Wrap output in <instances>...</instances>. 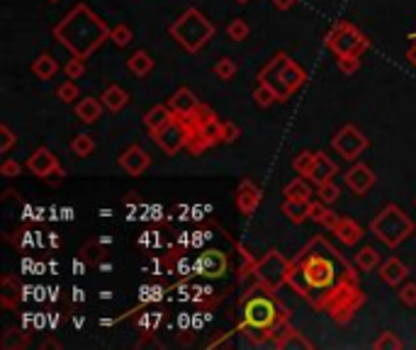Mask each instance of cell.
<instances>
[{"instance_id":"7c38bea8","label":"cell","mask_w":416,"mask_h":350,"mask_svg":"<svg viewBox=\"0 0 416 350\" xmlns=\"http://www.w3.org/2000/svg\"><path fill=\"white\" fill-rule=\"evenodd\" d=\"M119 166H122V170H127L129 175L139 178V175L151 166V156L139 146V143H132V146H127L119 153Z\"/></svg>"},{"instance_id":"7a4b0ae2","label":"cell","mask_w":416,"mask_h":350,"mask_svg":"<svg viewBox=\"0 0 416 350\" xmlns=\"http://www.w3.org/2000/svg\"><path fill=\"white\" fill-rule=\"evenodd\" d=\"M270 287H253L246 297L241 299V324L239 331L246 335H251L256 343H266L270 340L272 345L277 343V338L290 329L288 324V311L280 301L275 299V295H270Z\"/></svg>"},{"instance_id":"44dd1931","label":"cell","mask_w":416,"mask_h":350,"mask_svg":"<svg viewBox=\"0 0 416 350\" xmlns=\"http://www.w3.org/2000/svg\"><path fill=\"white\" fill-rule=\"evenodd\" d=\"M175 114H173V110L168 107V105H156V107H151L149 112L144 114V127H146V132L149 134H156L159 129H164L166 124L173 119Z\"/></svg>"},{"instance_id":"5bb4252c","label":"cell","mask_w":416,"mask_h":350,"mask_svg":"<svg viewBox=\"0 0 416 350\" xmlns=\"http://www.w3.org/2000/svg\"><path fill=\"white\" fill-rule=\"evenodd\" d=\"M27 168H30V173L32 175H37V178H46L49 173L59 170L61 163H59V158L49 151V148L40 146L30 158H27Z\"/></svg>"},{"instance_id":"bcb514c9","label":"cell","mask_w":416,"mask_h":350,"mask_svg":"<svg viewBox=\"0 0 416 350\" xmlns=\"http://www.w3.org/2000/svg\"><path fill=\"white\" fill-rule=\"evenodd\" d=\"M241 139V129H239V124L234 122H224L222 127V143H234Z\"/></svg>"},{"instance_id":"f1b7e54d","label":"cell","mask_w":416,"mask_h":350,"mask_svg":"<svg viewBox=\"0 0 416 350\" xmlns=\"http://www.w3.org/2000/svg\"><path fill=\"white\" fill-rule=\"evenodd\" d=\"M356 265L361 268L363 272H372V270H377V268L382 265V258H380V253H377V248H372V246H363L361 251L356 253Z\"/></svg>"},{"instance_id":"60d3db41","label":"cell","mask_w":416,"mask_h":350,"mask_svg":"<svg viewBox=\"0 0 416 350\" xmlns=\"http://www.w3.org/2000/svg\"><path fill=\"white\" fill-rule=\"evenodd\" d=\"M64 73L69 76L71 80H78L85 76V59H78V56H73V59L69 61V64L64 66Z\"/></svg>"},{"instance_id":"f5cc1de1","label":"cell","mask_w":416,"mask_h":350,"mask_svg":"<svg viewBox=\"0 0 416 350\" xmlns=\"http://www.w3.org/2000/svg\"><path fill=\"white\" fill-rule=\"evenodd\" d=\"M49 3H59V0H49Z\"/></svg>"},{"instance_id":"cb8c5ba5","label":"cell","mask_w":416,"mask_h":350,"mask_svg":"<svg viewBox=\"0 0 416 350\" xmlns=\"http://www.w3.org/2000/svg\"><path fill=\"white\" fill-rule=\"evenodd\" d=\"M127 69H129V73L139 76V78H144V76H149L151 69H154V59L149 56V51L139 49L127 59Z\"/></svg>"},{"instance_id":"f35d334b","label":"cell","mask_w":416,"mask_h":350,"mask_svg":"<svg viewBox=\"0 0 416 350\" xmlns=\"http://www.w3.org/2000/svg\"><path fill=\"white\" fill-rule=\"evenodd\" d=\"M110 40H112L114 46H129V42H132V27L129 25H117L112 27V32H110Z\"/></svg>"},{"instance_id":"52a82bcc","label":"cell","mask_w":416,"mask_h":350,"mask_svg":"<svg viewBox=\"0 0 416 350\" xmlns=\"http://www.w3.org/2000/svg\"><path fill=\"white\" fill-rule=\"evenodd\" d=\"M324 44L336 54V59L338 56H363V51L370 49V40L348 20L336 22L331 32L324 37Z\"/></svg>"},{"instance_id":"d590c367","label":"cell","mask_w":416,"mask_h":350,"mask_svg":"<svg viewBox=\"0 0 416 350\" xmlns=\"http://www.w3.org/2000/svg\"><path fill=\"white\" fill-rule=\"evenodd\" d=\"M372 348L375 350H401V340L397 338L395 331H382L380 338L372 343Z\"/></svg>"},{"instance_id":"4fadbf2b","label":"cell","mask_w":416,"mask_h":350,"mask_svg":"<svg viewBox=\"0 0 416 350\" xmlns=\"http://www.w3.org/2000/svg\"><path fill=\"white\" fill-rule=\"evenodd\" d=\"M261 200H263V193H261V188L253 183V180L243 178L241 183H239V188H236V207H239V212H241L243 217H251V214L258 209V204H261Z\"/></svg>"},{"instance_id":"f6af8a7d","label":"cell","mask_w":416,"mask_h":350,"mask_svg":"<svg viewBox=\"0 0 416 350\" xmlns=\"http://www.w3.org/2000/svg\"><path fill=\"white\" fill-rule=\"evenodd\" d=\"M12 146H15V134L8 124H0V151L8 153Z\"/></svg>"},{"instance_id":"1f68e13d","label":"cell","mask_w":416,"mask_h":350,"mask_svg":"<svg viewBox=\"0 0 416 350\" xmlns=\"http://www.w3.org/2000/svg\"><path fill=\"white\" fill-rule=\"evenodd\" d=\"M239 73V66L234 59H229V56H222V59L214 64V76H217L219 80H232L234 76Z\"/></svg>"},{"instance_id":"816d5d0a","label":"cell","mask_w":416,"mask_h":350,"mask_svg":"<svg viewBox=\"0 0 416 350\" xmlns=\"http://www.w3.org/2000/svg\"><path fill=\"white\" fill-rule=\"evenodd\" d=\"M411 42H416V35H414V37H411Z\"/></svg>"},{"instance_id":"4316f807","label":"cell","mask_w":416,"mask_h":350,"mask_svg":"<svg viewBox=\"0 0 416 350\" xmlns=\"http://www.w3.org/2000/svg\"><path fill=\"white\" fill-rule=\"evenodd\" d=\"M222 127H224V122H222L219 117H212V119H207V122L198 124L200 137H202L205 141H207L209 148L217 146V143H222Z\"/></svg>"},{"instance_id":"277c9868","label":"cell","mask_w":416,"mask_h":350,"mask_svg":"<svg viewBox=\"0 0 416 350\" xmlns=\"http://www.w3.org/2000/svg\"><path fill=\"white\" fill-rule=\"evenodd\" d=\"M304 80H307L304 69L293 59V56L285 54V51L272 56V59L261 69V73H258V83L268 85V88L275 93L277 103H285V100L293 98V95L304 85Z\"/></svg>"},{"instance_id":"836d02e7","label":"cell","mask_w":416,"mask_h":350,"mask_svg":"<svg viewBox=\"0 0 416 350\" xmlns=\"http://www.w3.org/2000/svg\"><path fill=\"white\" fill-rule=\"evenodd\" d=\"M314 156H317V151H302V153H297V156H295V161H293L295 173L307 178L309 170H312V166H314Z\"/></svg>"},{"instance_id":"8fae6325","label":"cell","mask_w":416,"mask_h":350,"mask_svg":"<svg viewBox=\"0 0 416 350\" xmlns=\"http://www.w3.org/2000/svg\"><path fill=\"white\" fill-rule=\"evenodd\" d=\"M346 185L351 193L356 195H367L372 190V185H375V173H372L370 166H365V163H353L351 168H348L346 173Z\"/></svg>"},{"instance_id":"e575fe53","label":"cell","mask_w":416,"mask_h":350,"mask_svg":"<svg viewBox=\"0 0 416 350\" xmlns=\"http://www.w3.org/2000/svg\"><path fill=\"white\" fill-rule=\"evenodd\" d=\"M248 32H251V27H248V22L241 20V17H236V20H232L227 25V37L232 42H243L248 37Z\"/></svg>"},{"instance_id":"9a60e30c","label":"cell","mask_w":416,"mask_h":350,"mask_svg":"<svg viewBox=\"0 0 416 350\" xmlns=\"http://www.w3.org/2000/svg\"><path fill=\"white\" fill-rule=\"evenodd\" d=\"M336 173H338L336 163H333L324 151H317V156H314V166H312V170H309L307 178L319 188V185H324V183H331V180L336 178Z\"/></svg>"},{"instance_id":"b9f144b4","label":"cell","mask_w":416,"mask_h":350,"mask_svg":"<svg viewBox=\"0 0 416 350\" xmlns=\"http://www.w3.org/2000/svg\"><path fill=\"white\" fill-rule=\"evenodd\" d=\"M397 295L404 306H416V282H401Z\"/></svg>"},{"instance_id":"7402d4cb","label":"cell","mask_w":416,"mask_h":350,"mask_svg":"<svg viewBox=\"0 0 416 350\" xmlns=\"http://www.w3.org/2000/svg\"><path fill=\"white\" fill-rule=\"evenodd\" d=\"M309 219L312 222H317V224H322L324 229H329L331 231L333 227H336V222H338V214H333L331 212V204H327V202H322V200H312L309 202Z\"/></svg>"},{"instance_id":"ffe728a7","label":"cell","mask_w":416,"mask_h":350,"mask_svg":"<svg viewBox=\"0 0 416 350\" xmlns=\"http://www.w3.org/2000/svg\"><path fill=\"white\" fill-rule=\"evenodd\" d=\"M103 110H105L103 100L90 98L88 95V98H80L78 105H76V117H78L83 124H95L100 117H103Z\"/></svg>"},{"instance_id":"ba28073f","label":"cell","mask_w":416,"mask_h":350,"mask_svg":"<svg viewBox=\"0 0 416 350\" xmlns=\"http://www.w3.org/2000/svg\"><path fill=\"white\" fill-rule=\"evenodd\" d=\"M251 270H253V275L261 280V285L270 287V290L275 292L277 287H283L285 282H288L290 261L280 251H270L263 258H258V261L251 265Z\"/></svg>"},{"instance_id":"d6a6232c","label":"cell","mask_w":416,"mask_h":350,"mask_svg":"<svg viewBox=\"0 0 416 350\" xmlns=\"http://www.w3.org/2000/svg\"><path fill=\"white\" fill-rule=\"evenodd\" d=\"M15 297H20V285H15V280H12L10 275L3 277V306H8V309H12L15 306Z\"/></svg>"},{"instance_id":"f907efd6","label":"cell","mask_w":416,"mask_h":350,"mask_svg":"<svg viewBox=\"0 0 416 350\" xmlns=\"http://www.w3.org/2000/svg\"><path fill=\"white\" fill-rule=\"evenodd\" d=\"M234 3H239V6H246V3H251V0H234Z\"/></svg>"},{"instance_id":"4dcf8cb0","label":"cell","mask_w":416,"mask_h":350,"mask_svg":"<svg viewBox=\"0 0 416 350\" xmlns=\"http://www.w3.org/2000/svg\"><path fill=\"white\" fill-rule=\"evenodd\" d=\"M71 151L78 158H88L90 153L95 151V139L90 137V134H76V137L71 139Z\"/></svg>"},{"instance_id":"d4e9b609","label":"cell","mask_w":416,"mask_h":350,"mask_svg":"<svg viewBox=\"0 0 416 350\" xmlns=\"http://www.w3.org/2000/svg\"><path fill=\"white\" fill-rule=\"evenodd\" d=\"M56 71H59V61H56L51 54H40L35 61H32V73H35L40 80L54 78Z\"/></svg>"},{"instance_id":"5b68a950","label":"cell","mask_w":416,"mask_h":350,"mask_svg":"<svg viewBox=\"0 0 416 350\" xmlns=\"http://www.w3.org/2000/svg\"><path fill=\"white\" fill-rule=\"evenodd\" d=\"M214 32H217L214 22H209L207 17L198 10V8L185 10L183 15H180L178 20L168 27V35L173 37V40L178 42L188 54H198V51H202L205 46L209 44V40L214 37Z\"/></svg>"},{"instance_id":"ee69618b","label":"cell","mask_w":416,"mask_h":350,"mask_svg":"<svg viewBox=\"0 0 416 350\" xmlns=\"http://www.w3.org/2000/svg\"><path fill=\"white\" fill-rule=\"evenodd\" d=\"M0 175H3V178H20L22 166L15 161V158H6V161H3V166H0Z\"/></svg>"},{"instance_id":"30bf717a","label":"cell","mask_w":416,"mask_h":350,"mask_svg":"<svg viewBox=\"0 0 416 350\" xmlns=\"http://www.w3.org/2000/svg\"><path fill=\"white\" fill-rule=\"evenodd\" d=\"M333 148L341 153V158L346 161H356L363 151L367 148V137L356 127V124H346L336 132V137L331 139Z\"/></svg>"},{"instance_id":"c3c4849f","label":"cell","mask_w":416,"mask_h":350,"mask_svg":"<svg viewBox=\"0 0 416 350\" xmlns=\"http://www.w3.org/2000/svg\"><path fill=\"white\" fill-rule=\"evenodd\" d=\"M295 6H297V0H272V8H277V10H290Z\"/></svg>"},{"instance_id":"74e56055","label":"cell","mask_w":416,"mask_h":350,"mask_svg":"<svg viewBox=\"0 0 416 350\" xmlns=\"http://www.w3.org/2000/svg\"><path fill=\"white\" fill-rule=\"evenodd\" d=\"M78 85L73 83V80H66V83H61L59 88H56V98L61 100V103H76V100H78Z\"/></svg>"},{"instance_id":"e0dca14e","label":"cell","mask_w":416,"mask_h":350,"mask_svg":"<svg viewBox=\"0 0 416 350\" xmlns=\"http://www.w3.org/2000/svg\"><path fill=\"white\" fill-rule=\"evenodd\" d=\"M377 275H380L382 285L399 287L401 282H406V275H409V270H406V265L399 261V258H390V261H385L380 268H377Z\"/></svg>"},{"instance_id":"7bdbcfd3","label":"cell","mask_w":416,"mask_h":350,"mask_svg":"<svg viewBox=\"0 0 416 350\" xmlns=\"http://www.w3.org/2000/svg\"><path fill=\"white\" fill-rule=\"evenodd\" d=\"M336 64H338V69H341V73L351 76L361 69V56H338Z\"/></svg>"},{"instance_id":"83f0119b","label":"cell","mask_w":416,"mask_h":350,"mask_svg":"<svg viewBox=\"0 0 416 350\" xmlns=\"http://www.w3.org/2000/svg\"><path fill=\"white\" fill-rule=\"evenodd\" d=\"M285 200H302V202H312V188H309V183L302 178H293L288 185H285L283 190Z\"/></svg>"},{"instance_id":"8d00e7d4","label":"cell","mask_w":416,"mask_h":350,"mask_svg":"<svg viewBox=\"0 0 416 350\" xmlns=\"http://www.w3.org/2000/svg\"><path fill=\"white\" fill-rule=\"evenodd\" d=\"M253 103H256L258 107H270L272 103H277V98H275V93L268 88V85L258 83V88L253 90Z\"/></svg>"},{"instance_id":"ab89813d","label":"cell","mask_w":416,"mask_h":350,"mask_svg":"<svg viewBox=\"0 0 416 350\" xmlns=\"http://www.w3.org/2000/svg\"><path fill=\"white\" fill-rule=\"evenodd\" d=\"M317 198L322 200V202H327V204H333L338 198H341V190H338V185L331 180V183L319 185V188H317Z\"/></svg>"},{"instance_id":"d6986e66","label":"cell","mask_w":416,"mask_h":350,"mask_svg":"<svg viewBox=\"0 0 416 350\" xmlns=\"http://www.w3.org/2000/svg\"><path fill=\"white\" fill-rule=\"evenodd\" d=\"M331 234L343 243V246H356L363 238V227L351 217H338L336 227L331 229Z\"/></svg>"},{"instance_id":"7dc6e473","label":"cell","mask_w":416,"mask_h":350,"mask_svg":"<svg viewBox=\"0 0 416 350\" xmlns=\"http://www.w3.org/2000/svg\"><path fill=\"white\" fill-rule=\"evenodd\" d=\"M64 175H66V173H64V168H59V170L49 173V175H46L44 180L51 185V188H59V185H61V180H64Z\"/></svg>"},{"instance_id":"3957f363","label":"cell","mask_w":416,"mask_h":350,"mask_svg":"<svg viewBox=\"0 0 416 350\" xmlns=\"http://www.w3.org/2000/svg\"><path fill=\"white\" fill-rule=\"evenodd\" d=\"M110 32L112 30L85 3H78L73 10L66 12V17L54 27L51 35L56 42H61L64 49L71 51V56L88 59L100 49L103 42L110 40Z\"/></svg>"},{"instance_id":"484cf974","label":"cell","mask_w":416,"mask_h":350,"mask_svg":"<svg viewBox=\"0 0 416 350\" xmlns=\"http://www.w3.org/2000/svg\"><path fill=\"white\" fill-rule=\"evenodd\" d=\"M280 209L293 224H304L309 219V202H302V200H285Z\"/></svg>"},{"instance_id":"f546056e","label":"cell","mask_w":416,"mask_h":350,"mask_svg":"<svg viewBox=\"0 0 416 350\" xmlns=\"http://www.w3.org/2000/svg\"><path fill=\"white\" fill-rule=\"evenodd\" d=\"M275 348H280V350H285V348H302V350H307V348H314V343H312V340H307L302 333H300V331H295L293 326H290V329L285 331L280 338H277Z\"/></svg>"},{"instance_id":"2e32d148","label":"cell","mask_w":416,"mask_h":350,"mask_svg":"<svg viewBox=\"0 0 416 350\" xmlns=\"http://www.w3.org/2000/svg\"><path fill=\"white\" fill-rule=\"evenodd\" d=\"M166 105H168V107L173 110V114H178V117H190V114L200 107V100L190 88H178L166 100Z\"/></svg>"},{"instance_id":"ac0fdd59","label":"cell","mask_w":416,"mask_h":350,"mask_svg":"<svg viewBox=\"0 0 416 350\" xmlns=\"http://www.w3.org/2000/svg\"><path fill=\"white\" fill-rule=\"evenodd\" d=\"M195 270L205 277H222L224 270H227V258H224L219 251H207L198 258Z\"/></svg>"},{"instance_id":"6da1fadb","label":"cell","mask_w":416,"mask_h":350,"mask_svg":"<svg viewBox=\"0 0 416 350\" xmlns=\"http://www.w3.org/2000/svg\"><path fill=\"white\" fill-rule=\"evenodd\" d=\"M285 285L314 309L327 311L336 324H348L365 304L356 270L327 236H314L290 261Z\"/></svg>"},{"instance_id":"603a6c76","label":"cell","mask_w":416,"mask_h":350,"mask_svg":"<svg viewBox=\"0 0 416 350\" xmlns=\"http://www.w3.org/2000/svg\"><path fill=\"white\" fill-rule=\"evenodd\" d=\"M100 100H103L105 110H110V112L117 114L129 105V93L122 88V85H107V88H105V93L100 95Z\"/></svg>"},{"instance_id":"9c48e42d","label":"cell","mask_w":416,"mask_h":350,"mask_svg":"<svg viewBox=\"0 0 416 350\" xmlns=\"http://www.w3.org/2000/svg\"><path fill=\"white\" fill-rule=\"evenodd\" d=\"M190 134H193L190 122L185 117H178V114H175V117L171 119L164 129H159L156 134H151V139H154V141L159 143L168 156H175V153L183 151V148L188 146Z\"/></svg>"},{"instance_id":"8992f818","label":"cell","mask_w":416,"mask_h":350,"mask_svg":"<svg viewBox=\"0 0 416 350\" xmlns=\"http://www.w3.org/2000/svg\"><path fill=\"white\" fill-rule=\"evenodd\" d=\"M370 231L382 246L399 248L404 241H409L416 231V224L399 204H387L380 214L370 222Z\"/></svg>"},{"instance_id":"681fc988","label":"cell","mask_w":416,"mask_h":350,"mask_svg":"<svg viewBox=\"0 0 416 350\" xmlns=\"http://www.w3.org/2000/svg\"><path fill=\"white\" fill-rule=\"evenodd\" d=\"M406 56H409V61L416 66V42H414V46H411V49H409V54H406Z\"/></svg>"}]
</instances>
